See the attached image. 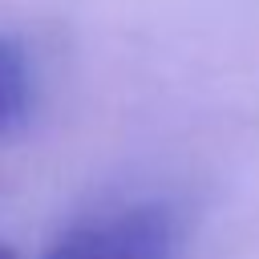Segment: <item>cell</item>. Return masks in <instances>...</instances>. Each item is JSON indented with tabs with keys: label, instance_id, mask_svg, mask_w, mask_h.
Returning a JSON list of instances; mask_svg holds the SVG:
<instances>
[{
	"label": "cell",
	"instance_id": "3957f363",
	"mask_svg": "<svg viewBox=\"0 0 259 259\" xmlns=\"http://www.w3.org/2000/svg\"><path fill=\"white\" fill-rule=\"evenodd\" d=\"M0 259H16V251H12V247H4V243H0Z\"/></svg>",
	"mask_w": 259,
	"mask_h": 259
},
{
	"label": "cell",
	"instance_id": "7a4b0ae2",
	"mask_svg": "<svg viewBox=\"0 0 259 259\" xmlns=\"http://www.w3.org/2000/svg\"><path fill=\"white\" fill-rule=\"evenodd\" d=\"M28 89H32V77H28V61H24L20 45L0 40V134L24 113Z\"/></svg>",
	"mask_w": 259,
	"mask_h": 259
},
{
	"label": "cell",
	"instance_id": "6da1fadb",
	"mask_svg": "<svg viewBox=\"0 0 259 259\" xmlns=\"http://www.w3.org/2000/svg\"><path fill=\"white\" fill-rule=\"evenodd\" d=\"M174 214L162 202H134L77 223L45 259H174Z\"/></svg>",
	"mask_w": 259,
	"mask_h": 259
}]
</instances>
